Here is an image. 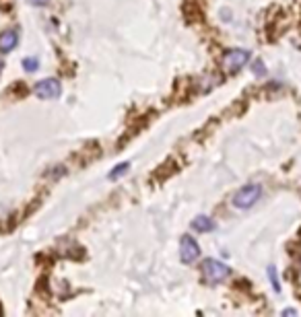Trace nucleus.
Here are the masks:
<instances>
[{
	"mask_svg": "<svg viewBox=\"0 0 301 317\" xmlns=\"http://www.w3.org/2000/svg\"><path fill=\"white\" fill-rule=\"evenodd\" d=\"M260 194H262V188H260L258 183L243 186L239 192H235V194H233L231 204H233L237 210H247V208H252V206L258 202Z\"/></svg>",
	"mask_w": 301,
	"mask_h": 317,
	"instance_id": "nucleus-1",
	"label": "nucleus"
},
{
	"mask_svg": "<svg viewBox=\"0 0 301 317\" xmlns=\"http://www.w3.org/2000/svg\"><path fill=\"white\" fill-rule=\"evenodd\" d=\"M203 274H205V280L209 284H217V282H223L231 274V270H229L227 263H223L219 259H205Z\"/></svg>",
	"mask_w": 301,
	"mask_h": 317,
	"instance_id": "nucleus-2",
	"label": "nucleus"
},
{
	"mask_svg": "<svg viewBox=\"0 0 301 317\" xmlns=\"http://www.w3.org/2000/svg\"><path fill=\"white\" fill-rule=\"evenodd\" d=\"M249 62V51L247 49H229L223 56V68L227 72H235L241 66H245Z\"/></svg>",
	"mask_w": 301,
	"mask_h": 317,
	"instance_id": "nucleus-3",
	"label": "nucleus"
},
{
	"mask_svg": "<svg viewBox=\"0 0 301 317\" xmlns=\"http://www.w3.org/2000/svg\"><path fill=\"white\" fill-rule=\"evenodd\" d=\"M60 83L56 78H43L35 85V95L39 99H56L60 97Z\"/></svg>",
	"mask_w": 301,
	"mask_h": 317,
	"instance_id": "nucleus-4",
	"label": "nucleus"
},
{
	"mask_svg": "<svg viewBox=\"0 0 301 317\" xmlns=\"http://www.w3.org/2000/svg\"><path fill=\"white\" fill-rule=\"evenodd\" d=\"M180 255H182V261L184 263H192L194 259H198V255H200V247H198V243L190 237V235H184L182 237V241H180Z\"/></svg>",
	"mask_w": 301,
	"mask_h": 317,
	"instance_id": "nucleus-5",
	"label": "nucleus"
},
{
	"mask_svg": "<svg viewBox=\"0 0 301 317\" xmlns=\"http://www.w3.org/2000/svg\"><path fill=\"white\" fill-rule=\"evenodd\" d=\"M19 43V33L17 31H5L3 35H0V51L3 54H7V51H11L15 45Z\"/></svg>",
	"mask_w": 301,
	"mask_h": 317,
	"instance_id": "nucleus-6",
	"label": "nucleus"
},
{
	"mask_svg": "<svg viewBox=\"0 0 301 317\" xmlns=\"http://www.w3.org/2000/svg\"><path fill=\"white\" fill-rule=\"evenodd\" d=\"M192 229H194V231H200V233L215 231V221L209 219V217H196V219L192 221Z\"/></svg>",
	"mask_w": 301,
	"mask_h": 317,
	"instance_id": "nucleus-7",
	"label": "nucleus"
},
{
	"mask_svg": "<svg viewBox=\"0 0 301 317\" xmlns=\"http://www.w3.org/2000/svg\"><path fill=\"white\" fill-rule=\"evenodd\" d=\"M128 167H130V163H122V165H118V167H114V171L110 173V179H118L120 175H124V173L128 171Z\"/></svg>",
	"mask_w": 301,
	"mask_h": 317,
	"instance_id": "nucleus-8",
	"label": "nucleus"
},
{
	"mask_svg": "<svg viewBox=\"0 0 301 317\" xmlns=\"http://www.w3.org/2000/svg\"><path fill=\"white\" fill-rule=\"evenodd\" d=\"M37 66H39V62H37L35 58H25V60H23V68H25L27 72H35Z\"/></svg>",
	"mask_w": 301,
	"mask_h": 317,
	"instance_id": "nucleus-9",
	"label": "nucleus"
},
{
	"mask_svg": "<svg viewBox=\"0 0 301 317\" xmlns=\"http://www.w3.org/2000/svg\"><path fill=\"white\" fill-rule=\"evenodd\" d=\"M268 276H270V282H272V288L279 293L281 290V286H279V280H277V270L274 268H268Z\"/></svg>",
	"mask_w": 301,
	"mask_h": 317,
	"instance_id": "nucleus-10",
	"label": "nucleus"
},
{
	"mask_svg": "<svg viewBox=\"0 0 301 317\" xmlns=\"http://www.w3.org/2000/svg\"><path fill=\"white\" fill-rule=\"evenodd\" d=\"M29 3L35 5V7H45V5L49 3V0H29Z\"/></svg>",
	"mask_w": 301,
	"mask_h": 317,
	"instance_id": "nucleus-11",
	"label": "nucleus"
},
{
	"mask_svg": "<svg viewBox=\"0 0 301 317\" xmlns=\"http://www.w3.org/2000/svg\"><path fill=\"white\" fill-rule=\"evenodd\" d=\"M0 70H3V60H0Z\"/></svg>",
	"mask_w": 301,
	"mask_h": 317,
	"instance_id": "nucleus-12",
	"label": "nucleus"
}]
</instances>
